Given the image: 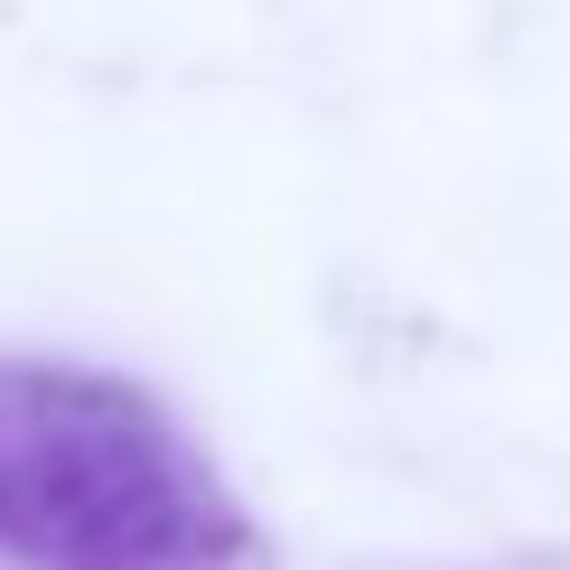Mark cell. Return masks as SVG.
I'll use <instances>...</instances> for the list:
<instances>
[{
  "label": "cell",
  "instance_id": "6da1fadb",
  "mask_svg": "<svg viewBox=\"0 0 570 570\" xmlns=\"http://www.w3.org/2000/svg\"><path fill=\"white\" fill-rule=\"evenodd\" d=\"M244 505L159 393L0 355V570H253Z\"/></svg>",
  "mask_w": 570,
  "mask_h": 570
}]
</instances>
